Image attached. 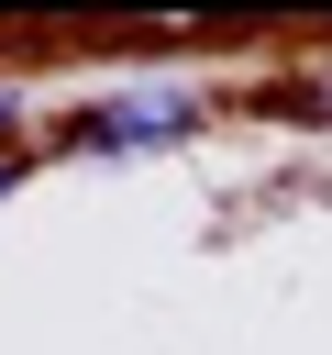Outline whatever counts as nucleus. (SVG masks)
<instances>
[{
    "label": "nucleus",
    "mask_w": 332,
    "mask_h": 355,
    "mask_svg": "<svg viewBox=\"0 0 332 355\" xmlns=\"http://www.w3.org/2000/svg\"><path fill=\"white\" fill-rule=\"evenodd\" d=\"M288 111H310V122H332V67H310V89H288Z\"/></svg>",
    "instance_id": "2"
},
{
    "label": "nucleus",
    "mask_w": 332,
    "mask_h": 355,
    "mask_svg": "<svg viewBox=\"0 0 332 355\" xmlns=\"http://www.w3.org/2000/svg\"><path fill=\"white\" fill-rule=\"evenodd\" d=\"M199 122V89L188 78H133V89H111L100 111H66V144H166V133H188Z\"/></svg>",
    "instance_id": "1"
},
{
    "label": "nucleus",
    "mask_w": 332,
    "mask_h": 355,
    "mask_svg": "<svg viewBox=\"0 0 332 355\" xmlns=\"http://www.w3.org/2000/svg\"><path fill=\"white\" fill-rule=\"evenodd\" d=\"M11 189H22V166H11V155H0V200H11Z\"/></svg>",
    "instance_id": "3"
},
{
    "label": "nucleus",
    "mask_w": 332,
    "mask_h": 355,
    "mask_svg": "<svg viewBox=\"0 0 332 355\" xmlns=\"http://www.w3.org/2000/svg\"><path fill=\"white\" fill-rule=\"evenodd\" d=\"M11 111H22V100H11V89H0V133H11Z\"/></svg>",
    "instance_id": "4"
}]
</instances>
